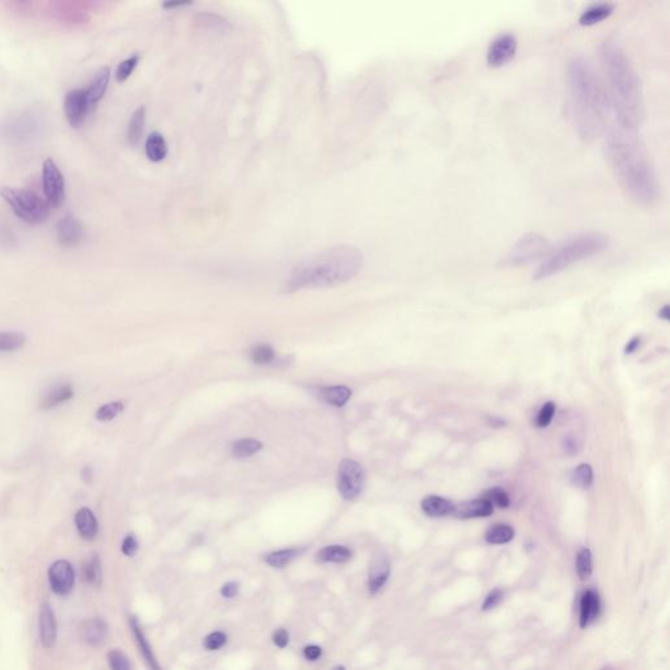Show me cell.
<instances>
[{"instance_id": "d6986e66", "label": "cell", "mask_w": 670, "mask_h": 670, "mask_svg": "<svg viewBox=\"0 0 670 670\" xmlns=\"http://www.w3.org/2000/svg\"><path fill=\"white\" fill-rule=\"evenodd\" d=\"M601 610L600 596L594 590H585L581 594L580 617L579 624L581 629H587L599 617Z\"/></svg>"}, {"instance_id": "7a4b0ae2", "label": "cell", "mask_w": 670, "mask_h": 670, "mask_svg": "<svg viewBox=\"0 0 670 670\" xmlns=\"http://www.w3.org/2000/svg\"><path fill=\"white\" fill-rule=\"evenodd\" d=\"M571 111L582 141H593L605 130L606 99L600 79L589 60L575 57L567 67Z\"/></svg>"}, {"instance_id": "f5cc1de1", "label": "cell", "mask_w": 670, "mask_h": 670, "mask_svg": "<svg viewBox=\"0 0 670 670\" xmlns=\"http://www.w3.org/2000/svg\"><path fill=\"white\" fill-rule=\"evenodd\" d=\"M659 317L661 320L669 321L670 320V307L669 305H664L661 308L660 312H659Z\"/></svg>"}, {"instance_id": "9a60e30c", "label": "cell", "mask_w": 670, "mask_h": 670, "mask_svg": "<svg viewBox=\"0 0 670 670\" xmlns=\"http://www.w3.org/2000/svg\"><path fill=\"white\" fill-rule=\"evenodd\" d=\"M492 513H494V505L484 498H480L474 501H462L459 505H454L452 516L461 520H469V519L489 517Z\"/></svg>"}, {"instance_id": "c3c4849f", "label": "cell", "mask_w": 670, "mask_h": 670, "mask_svg": "<svg viewBox=\"0 0 670 670\" xmlns=\"http://www.w3.org/2000/svg\"><path fill=\"white\" fill-rule=\"evenodd\" d=\"M302 656L305 660L314 661L320 660L321 656H322V648L320 645H316V644H310V645H307L304 647L302 650Z\"/></svg>"}, {"instance_id": "f907efd6", "label": "cell", "mask_w": 670, "mask_h": 670, "mask_svg": "<svg viewBox=\"0 0 670 670\" xmlns=\"http://www.w3.org/2000/svg\"><path fill=\"white\" fill-rule=\"evenodd\" d=\"M641 338L639 337V335H636V337L631 338V340L627 342L626 347H624V354H626V355H631V354H634L635 351L639 349V346H641Z\"/></svg>"}, {"instance_id": "681fc988", "label": "cell", "mask_w": 670, "mask_h": 670, "mask_svg": "<svg viewBox=\"0 0 670 670\" xmlns=\"http://www.w3.org/2000/svg\"><path fill=\"white\" fill-rule=\"evenodd\" d=\"M563 448H564V452L568 453V454H575L578 453L581 448V444L578 441V439H575L573 436L568 435L567 438H564L563 440Z\"/></svg>"}, {"instance_id": "b9f144b4", "label": "cell", "mask_w": 670, "mask_h": 670, "mask_svg": "<svg viewBox=\"0 0 670 670\" xmlns=\"http://www.w3.org/2000/svg\"><path fill=\"white\" fill-rule=\"evenodd\" d=\"M227 641H228V635L225 632L214 631L204 638L203 645L207 650H219L227 644Z\"/></svg>"}, {"instance_id": "7402d4cb", "label": "cell", "mask_w": 670, "mask_h": 670, "mask_svg": "<svg viewBox=\"0 0 670 670\" xmlns=\"http://www.w3.org/2000/svg\"><path fill=\"white\" fill-rule=\"evenodd\" d=\"M75 525L81 538L95 540L99 534V522L90 508H81L75 515Z\"/></svg>"}, {"instance_id": "30bf717a", "label": "cell", "mask_w": 670, "mask_h": 670, "mask_svg": "<svg viewBox=\"0 0 670 670\" xmlns=\"http://www.w3.org/2000/svg\"><path fill=\"white\" fill-rule=\"evenodd\" d=\"M519 42L513 33H501L491 41L487 50V64L494 69H499L510 63L517 53Z\"/></svg>"}, {"instance_id": "2e32d148", "label": "cell", "mask_w": 670, "mask_h": 670, "mask_svg": "<svg viewBox=\"0 0 670 670\" xmlns=\"http://www.w3.org/2000/svg\"><path fill=\"white\" fill-rule=\"evenodd\" d=\"M109 634V626L106 620L100 617H95L90 620H84L81 626V635L83 641L92 647H99L105 643Z\"/></svg>"}, {"instance_id": "60d3db41", "label": "cell", "mask_w": 670, "mask_h": 670, "mask_svg": "<svg viewBox=\"0 0 670 670\" xmlns=\"http://www.w3.org/2000/svg\"><path fill=\"white\" fill-rule=\"evenodd\" d=\"M483 498L490 501L492 505H498L499 508H508L510 505V495L501 487L491 489L484 494Z\"/></svg>"}, {"instance_id": "d6a6232c", "label": "cell", "mask_w": 670, "mask_h": 670, "mask_svg": "<svg viewBox=\"0 0 670 670\" xmlns=\"http://www.w3.org/2000/svg\"><path fill=\"white\" fill-rule=\"evenodd\" d=\"M195 21H197V24L200 25V28H206V29H210L212 32H227L232 28L228 20L223 19L219 15H214V13H200V15H197Z\"/></svg>"}, {"instance_id": "44dd1931", "label": "cell", "mask_w": 670, "mask_h": 670, "mask_svg": "<svg viewBox=\"0 0 670 670\" xmlns=\"http://www.w3.org/2000/svg\"><path fill=\"white\" fill-rule=\"evenodd\" d=\"M109 81H111V70H109V67H102L101 70L96 72L95 78L90 81L88 90H85V92H87V97H88V102H90V106H95V105H97V104L102 100V97L105 96L106 90H108Z\"/></svg>"}, {"instance_id": "8d00e7d4", "label": "cell", "mask_w": 670, "mask_h": 670, "mask_svg": "<svg viewBox=\"0 0 670 670\" xmlns=\"http://www.w3.org/2000/svg\"><path fill=\"white\" fill-rule=\"evenodd\" d=\"M251 359L257 365L269 364L275 359V351L269 344H258L251 349Z\"/></svg>"}, {"instance_id": "bcb514c9", "label": "cell", "mask_w": 670, "mask_h": 670, "mask_svg": "<svg viewBox=\"0 0 670 670\" xmlns=\"http://www.w3.org/2000/svg\"><path fill=\"white\" fill-rule=\"evenodd\" d=\"M272 643L275 647L284 650L290 644V634L286 629H277L272 634Z\"/></svg>"}, {"instance_id": "ffe728a7", "label": "cell", "mask_w": 670, "mask_h": 670, "mask_svg": "<svg viewBox=\"0 0 670 670\" xmlns=\"http://www.w3.org/2000/svg\"><path fill=\"white\" fill-rule=\"evenodd\" d=\"M615 6L611 3H594L581 12L579 22L582 27H593L609 19L614 13Z\"/></svg>"}, {"instance_id": "484cf974", "label": "cell", "mask_w": 670, "mask_h": 670, "mask_svg": "<svg viewBox=\"0 0 670 670\" xmlns=\"http://www.w3.org/2000/svg\"><path fill=\"white\" fill-rule=\"evenodd\" d=\"M72 397H74V389L71 385L69 384L58 385L54 389H51L49 393H46L43 400H41V409L49 410L53 407H57L62 403L70 400Z\"/></svg>"}, {"instance_id": "4316f807", "label": "cell", "mask_w": 670, "mask_h": 670, "mask_svg": "<svg viewBox=\"0 0 670 670\" xmlns=\"http://www.w3.org/2000/svg\"><path fill=\"white\" fill-rule=\"evenodd\" d=\"M352 558V551L342 545H331L321 549L316 559L320 563H346Z\"/></svg>"}, {"instance_id": "7dc6e473", "label": "cell", "mask_w": 670, "mask_h": 670, "mask_svg": "<svg viewBox=\"0 0 670 670\" xmlns=\"http://www.w3.org/2000/svg\"><path fill=\"white\" fill-rule=\"evenodd\" d=\"M239 589H240V584L237 581H228L225 584H223V587L221 588V597L224 599H235L239 593Z\"/></svg>"}, {"instance_id": "5b68a950", "label": "cell", "mask_w": 670, "mask_h": 670, "mask_svg": "<svg viewBox=\"0 0 670 670\" xmlns=\"http://www.w3.org/2000/svg\"><path fill=\"white\" fill-rule=\"evenodd\" d=\"M609 246V239L600 232H588L575 236L560 244L557 249L550 251L547 257L534 272V279H547L563 270L600 254Z\"/></svg>"}, {"instance_id": "f6af8a7d", "label": "cell", "mask_w": 670, "mask_h": 670, "mask_svg": "<svg viewBox=\"0 0 670 670\" xmlns=\"http://www.w3.org/2000/svg\"><path fill=\"white\" fill-rule=\"evenodd\" d=\"M501 599H503V592L501 589L491 590L490 593L487 594L486 600L483 602V605H482V610L489 611L494 609L495 606L499 605Z\"/></svg>"}, {"instance_id": "f35d334b", "label": "cell", "mask_w": 670, "mask_h": 670, "mask_svg": "<svg viewBox=\"0 0 670 670\" xmlns=\"http://www.w3.org/2000/svg\"><path fill=\"white\" fill-rule=\"evenodd\" d=\"M108 664L111 670H132L130 659L120 650H111L108 652Z\"/></svg>"}, {"instance_id": "e0dca14e", "label": "cell", "mask_w": 670, "mask_h": 670, "mask_svg": "<svg viewBox=\"0 0 670 670\" xmlns=\"http://www.w3.org/2000/svg\"><path fill=\"white\" fill-rule=\"evenodd\" d=\"M391 576V563L386 557L379 555L370 563L368 572V590L370 594H377Z\"/></svg>"}, {"instance_id": "d4e9b609", "label": "cell", "mask_w": 670, "mask_h": 670, "mask_svg": "<svg viewBox=\"0 0 670 670\" xmlns=\"http://www.w3.org/2000/svg\"><path fill=\"white\" fill-rule=\"evenodd\" d=\"M146 155L152 162H160L168 155V144L161 132H152L146 140Z\"/></svg>"}, {"instance_id": "52a82bcc", "label": "cell", "mask_w": 670, "mask_h": 670, "mask_svg": "<svg viewBox=\"0 0 670 670\" xmlns=\"http://www.w3.org/2000/svg\"><path fill=\"white\" fill-rule=\"evenodd\" d=\"M550 253V244L542 235L526 233L513 244L503 260L505 266H521L540 260Z\"/></svg>"}, {"instance_id": "ba28073f", "label": "cell", "mask_w": 670, "mask_h": 670, "mask_svg": "<svg viewBox=\"0 0 670 670\" xmlns=\"http://www.w3.org/2000/svg\"><path fill=\"white\" fill-rule=\"evenodd\" d=\"M364 480L365 475L359 462L351 459H344L340 462L337 486L344 501H355L359 498L364 487Z\"/></svg>"}, {"instance_id": "4fadbf2b", "label": "cell", "mask_w": 670, "mask_h": 670, "mask_svg": "<svg viewBox=\"0 0 670 670\" xmlns=\"http://www.w3.org/2000/svg\"><path fill=\"white\" fill-rule=\"evenodd\" d=\"M87 92L84 90H70L64 99L66 118L72 127H79L85 120L90 109Z\"/></svg>"}, {"instance_id": "4dcf8cb0", "label": "cell", "mask_w": 670, "mask_h": 670, "mask_svg": "<svg viewBox=\"0 0 670 670\" xmlns=\"http://www.w3.org/2000/svg\"><path fill=\"white\" fill-rule=\"evenodd\" d=\"M571 483L579 489L587 490L593 484L594 474L589 463H580L575 468L570 475Z\"/></svg>"}, {"instance_id": "f546056e", "label": "cell", "mask_w": 670, "mask_h": 670, "mask_svg": "<svg viewBox=\"0 0 670 670\" xmlns=\"http://www.w3.org/2000/svg\"><path fill=\"white\" fill-rule=\"evenodd\" d=\"M144 122H146V108L141 106V108L132 113L130 123H129L127 140H129L131 146H138L139 144L143 131H144Z\"/></svg>"}, {"instance_id": "ee69618b", "label": "cell", "mask_w": 670, "mask_h": 670, "mask_svg": "<svg viewBox=\"0 0 670 670\" xmlns=\"http://www.w3.org/2000/svg\"><path fill=\"white\" fill-rule=\"evenodd\" d=\"M138 549H139V543H138V540L135 538V536H132V534L126 536L125 540L122 542V546H120V550L123 552V555L131 558L138 552Z\"/></svg>"}, {"instance_id": "db71d44e", "label": "cell", "mask_w": 670, "mask_h": 670, "mask_svg": "<svg viewBox=\"0 0 670 670\" xmlns=\"http://www.w3.org/2000/svg\"><path fill=\"white\" fill-rule=\"evenodd\" d=\"M331 670H346V668H344L343 665H337V666H334Z\"/></svg>"}, {"instance_id": "5bb4252c", "label": "cell", "mask_w": 670, "mask_h": 670, "mask_svg": "<svg viewBox=\"0 0 670 670\" xmlns=\"http://www.w3.org/2000/svg\"><path fill=\"white\" fill-rule=\"evenodd\" d=\"M129 623H130V629L131 632H132V636H134V641L137 643V645H138V648H139L140 655H141L143 660L146 662V665L148 666V669L162 670L160 662L158 660V657L155 656V652L152 650L150 641L147 639V636H146L144 630H143V627H141V624H140L138 618H137V617H130Z\"/></svg>"}, {"instance_id": "9c48e42d", "label": "cell", "mask_w": 670, "mask_h": 670, "mask_svg": "<svg viewBox=\"0 0 670 670\" xmlns=\"http://www.w3.org/2000/svg\"><path fill=\"white\" fill-rule=\"evenodd\" d=\"M42 181H43V191L49 204L53 207H60L66 195V183L58 165L51 159H48L43 162Z\"/></svg>"}, {"instance_id": "e575fe53", "label": "cell", "mask_w": 670, "mask_h": 670, "mask_svg": "<svg viewBox=\"0 0 670 670\" xmlns=\"http://www.w3.org/2000/svg\"><path fill=\"white\" fill-rule=\"evenodd\" d=\"M576 572L580 580H588L593 572V557L589 549H582L576 557Z\"/></svg>"}, {"instance_id": "ac0fdd59", "label": "cell", "mask_w": 670, "mask_h": 670, "mask_svg": "<svg viewBox=\"0 0 670 670\" xmlns=\"http://www.w3.org/2000/svg\"><path fill=\"white\" fill-rule=\"evenodd\" d=\"M57 235H58V241L60 245L71 248L78 245L84 236V228L81 227L79 221H76L74 216H66L60 219L58 225H57Z\"/></svg>"}, {"instance_id": "74e56055", "label": "cell", "mask_w": 670, "mask_h": 670, "mask_svg": "<svg viewBox=\"0 0 670 670\" xmlns=\"http://www.w3.org/2000/svg\"><path fill=\"white\" fill-rule=\"evenodd\" d=\"M123 409H125V403L122 400H114L111 403H106L96 411V419L100 421H109L114 419L116 417H118Z\"/></svg>"}, {"instance_id": "277c9868", "label": "cell", "mask_w": 670, "mask_h": 670, "mask_svg": "<svg viewBox=\"0 0 670 670\" xmlns=\"http://www.w3.org/2000/svg\"><path fill=\"white\" fill-rule=\"evenodd\" d=\"M363 262V253L356 246H333L295 266L284 284V291L295 292L343 284L359 274Z\"/></svg>"}, {"instance_id": "3957f363", "label": "cell", "mask_w": 670, "mask_h": 670, "mask_svg": "<svg viewBox=\"0 0 670 670\" xmlns=\"http://www.w3.org/2000/svg\"><path fill=\"white\" fill-rule=\"evenodd\" d=\"M600 55L609 81L617 122L636 131L645 114L641 79L629 57L615 41H605L601 45Z\"/></svg>"}, {"instance_id": "836d02e7", "label": "cell", "mask_w": 670, "mask_h": 670, "mask_svg": "<svg viewBox=\"0 0 670 670\" xmlns=\"http://www.w3.org/2000/svg\"><path fill=\"white\" fill-rule=\"evenodd\" d=\"M262 449V442L256 439H241L232 445V454L237 459H246Z\"/></svg>"}, {"instance_id": "ab89813d", "label": "cell", "mask_w": 670, "mask_h": 670, "mask_svg": "<svg viewBox=\"0 0 670 670\" xmlns=\"http://www.w3.org/2000/svg\"><path fill=\"white\" fill-rule=\"evenodd\" d=\"M138 62H139V55L135 54V55H131L130 58L127 60H122L120 63V66L117 67V71H116V79L120 83H123V81H127L131 76V74L135 70V67L138 66Z\"/></svg>"}, {"instance_id": "f1b7e54d", "label": "cell", "mask_w": 670, "mask_h": 670, "mask_svg": "<svg viewBox=\"0 0 670 670\" xmlns=\"http://www.w3.org/2000/svg\"><path fill=\"white\" fill-rule=\"evenodd\" d=\"M515 538V529L507 524H498L491 526L484 534V540L490 545H505Z\"/></svg>"}, {"instance_id": "603a6c76", "label": "cell", "mask_w": 670, "mask_h": 670, "mask_svg": "<svg viewBox=\"0 0 670 670\" xmlns=\"http://www.w3.org/2000/svg\"><path fill=\"white\" fill-rule=\"evenodd\" d=\"M454 505V503L439 495H428L420 503L421 510L430 517H444L452 515Z\"/></svg>"}, {"instance_id": "cb8c5ba5", "label": "cell", "mask_w": 670, "mask_h": 670, "mask_svg": "<svg viewBox=\"0 0 670 670\" xmlns=\"http://www.w3.org/2000/svg\"><path fill=\"white\" fill-rule=\"evenodd\" d=\"M352 391L347 386L343 385H335V386H322L317 389V396L320 400L326 402L328 405L335 406V407H342L344 406L351 398Z\"/></svg>"}, {"instance_id": "d590c367", "label": "cell", "mask_w": 670, "mask_h": 670, "mask_svg": "<svg viewBox=\"0 0 670 670\" xmlns=\"http://www.w3.org/2000/svg\"><path fill=\"white\" fill-rule=\"evenodd\" d=\"M25 337L20 333H0V352H11L25 344Z\"/></svg>"}, {"instance_id": "83f0119b", "label": "cell", "mask_w": 670, "mask_h": 670, "mask_svg": "<svg viewBox=\"0 0 670 670\" xmlns=\"http://www.w3.org/2000/svg\"><path fill=\"white\" fill-rule=\"evenodd\" d=\"M302 551H304V549H296V547L272 551V552L266 555L265 561L272 568H284L286 566L290 564L292 560L298 558Z\"/></svg>"}, {"instance_id": "7c38bea8", "label": "cell", "mask_w": 670, "mask_h": 670, "mask_svg": "<svg viewBox=\"0 0 670 670\" xmlns=\"http://www.w3.org/2000/svg\"><path fill=\"white\" fill-rule=\"evenodd\" d=\"M39 635L41 645L45 650H51L55 647L58 639V622L49 602H43L41 605L39 613Z\"/></svg>"}, {"instance_id": "816d5d0a", "label": "cell", "mask_w": 670, "mask_h": 670, "mask_svg": "<svg viewBox=\"0 0 670 670\" xmlns=\"http://www.w3.org/2000/svg\"><path fill=\"white\" fill-rule=\"evenodd\" d=\"M193 3L191 1H185V0H181V1H167L162 4V7L165 10H176V8H181V7H188V6H191Z\"/></svg>"}, {"instance_id": "1f68e13d", "label": "cell", "mask_w": 670, "mask_h": 670, "mask_svg": "<svg viewBox=\"0 0 670 670\" xmlns=\"http://www.w3.org/2000/svg\"><path fill=\"white\" fill-rule=\"evenodd\" d=\"M83 576L92 587H100L102 582V567L99 555H92L83 567Z\"/></svg>"}, {"instance_id": "8992f818", "label": "cell", "mask_w": 670, "mask_h": 670, "mask_svg": "<svg viewBox=\"0 0 670 670\" xmlns=\"http://www.w3.org/2000/svg\"><path fill=\"white\" fill-rule=\"evenodd\" d=\"M0 195L15 212V215L29 225L42 224L50 216V206L33 191L1 188Z\"/></svg>"}, {"instance_id": "8fae6325", "label": "cell", "mask_w": 670, "mask_h": 670, "mask_svg": "<svg viewBox=\"0 0 670 670\" xmlns=\"http://www.w3.org/2000/svg\"><path fill=\"white\" fill-rule=\"evenodd\" d=\"M49 584L54 594L66 597L75 587V570L69 560L60 559L54 561L48 572Z\"/></svg>"}, {"instance_id": "6da1fadb", "label": "cell", "mask_w": 670, "mask_h": 670, "mask_svg": "<svg viewBox=\"0 0 670 670\" xmlns=\"http://www.w3.org/2000/svg\"><path fill=\"white\" fill-rule=\"evenodd\" d=\"M605 151L611 169L622 189L641 206H650L659 197L656 173L636 131L615 120L605 137Z\"/></svg>"}, {"instance_id": "7bdbcfd3", "label": "cell", "mask_w": 670, "mask_h": 670, "mask_svg": "<svg viewBox=\"0 0 670 670\" xmlns=\"http://www.w3.org/2000/svg\"><path fill=\"white\" fill-rule=\"evenodd\" d=\"M555 411H557L555 403L551 402V400L546 402V403L540 407L538 417H537V420H536L537 427H538V428H546V427H549L551 421L554 419Z\"/></svg>"}, {"instance_id": "11a10c76", "label": "cell", "mask_w": 670, "mask_h": 670, "mask_svg": "<svg viewBox=\"0 0 670 670\" xmlns=\"http://www.w3.org/2000/svg\"><path fill=\"white\" fill-rule=\"evenodd\" d=\"M601 670H613V669H611L610 666H609V668H603V669H601Z\"/></svg>"}]
</instances>
